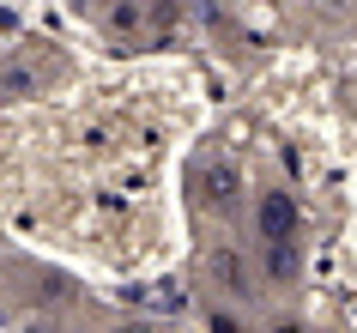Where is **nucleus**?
<instances>
[{
	"label": "nucleus",
	"instance_id": "nucleus-1",
	"mask_svg": "<svg viewBox=\"0 0 357 333\" xmlns=\"http://www.w3.org/2000/svg\"><path fill=\"white\" fill-rule=\"evenodd\" d=\"M248 188H255V176L243 170V158H236L225 140H206V146L188 158V170H182V194H188L194 219L206 224L212 237H243Z\"/></svg>",
	"mask_w": 357,
	"mask_h": 333
},
{
	"label": "nucleus",
	"instance_id": "nucleus-2",
	"mask_svg": "<svg viewBox=\"0 0 357 333\" xmlns=\"http://www.w3.org/2000/svg\"><path fill=\"white\" fill-rule=\"evenodd\" d=\"M79 19L97 31L109 55H158L188 37L194 13L182 0H103V6H79Z\"/></svg>",
	"mask_w": 357,
	"mask_h": 333
},
{
	"label": "nucleus",
	"instance_id": "nucleus-3",
	"mask_svg": "<svg viewBox=\"0 0 357 333\" xmlns=\"http://www.w3.org/2000/svg\"><path fill=\"white\" fill-rule=\"evenodd\" d=\"M194 297H218V303H236V309L273 321V297H266L243 237H206L194 249Z\"/></svg>",
	"mask_w": 357,
	"mask_h": 333
},
{
	"label": "nucleus",
	"instance_id": "nucleus-4",
	"mask_svg": "<svg viewBox=\"0 0 357 333\" xmlns=\"http://www.w3.org/2000/svg\"><path fill=\"white\" fill-rule=\"evenodd\" d=\"M309 230V212H303L297 188L279 182V176H261L248 188V212H243V242L248 249H266V242H303Z\"/></svg>",
	"mask_w": 357,
	"mask_h": 333
},
{
	"label": "nucleus",
	"instance_id": "nucleus-5",
	"mask_svg": "<svg viewBox=\"0 0 357 333\" xmlns=\"http://www.w3.org/2000/svg\"><path fill=\"white\" fill-rule=\"evenodd\" d=\"M61 79H67V55H55V43H13L6 49V73H0V103L43 97Z\"/></svg>",
	"mask_w": 357,
	"mask_h": 333
},
{
	"label": "nucleus",
	"instance_id": "nucleus-6",
	"mask_svg": "<svg viewBox=\"0 0 357 333\" xmlns=\"http://www.w3.org/2000/svg\"><path fill=\"white\" fill-rule=\"evenodd\" d=\"M248 255H255V273H261L273 315H279V297H297L303 279H309V242H266V249H248Z\"/></svg>",
	"mask_w": 357,
	"mask_h": 333
},
{
	"label": "nucleus",
	"instance_id": "nucleus-7",
	"mask_svg": "<svg viewBox=\"0 0 357 333\" xmlns=\"http://www.w3.org/2000/svg\"><path fill=\"white\" fill-rule=\"evenodd\" d=\"M194 333H266V315H248L218 297H194Z\"/></svg>",
	"mask_w": 357,
	"mask_h": 333
},
{
	"label": "nucleus",
	"instance_id": "nucleus-8",
	"mask_svg": "<svg viewBox=\"0 0 357 333\" xmlns=\"http://www.w3.org/2000/svg\"><path fill=\"white\" fill-rule=\"evenodd\" d=\"M266 333H327V327L303 321V315H273V321H266Z\"/></svg>",
	"mask_w": 357,
	"mask_h": 333
},
{
	"label": "nucleus",
	"instance_id": "nucleus-9",
	"mask_svg": "<svg viewBox=\"0 0 357 333\" xmlns=\"http://www.w3.org/2000/svg\"><path fill=\"white\" fill-rule=\"evenodd\" d=\"M6 333H67V327H61V321H13Z\"/></svg>",
	"mask_w": 357,
	"mask_h": 333
},
{
	"label": "nucleus",
	"instance_id": "nucleus-10",
	"mask_svg": "<svg viewBox=\"0 0 357 333\" xmlns=\"http://www.w3.org/2000/svg\"><path fill=\"white\" fill-rule=\"evenodd\" d=\"M158 333H188V327H176V321H164V327H158Z\"/></svg>",
	"mask_w": 357,
	"mask_h": 333
},
{
	"label": "nucleus",
	"instance_id": "nucleus-11",
	"mask_svg": "<svg viewBox=\"0 0 357 333\" xmlns=\"http://www.w3.org/2000/svg\"><path fill=\"white\" fill-rule=\"evenodd\" d=\"M6 49H13V43H0V73H6Z\"/></svg>",
	"mask_w": 357,
	"mask_h": 333
},
{
	"label": "nucleus",
	"instance_id": "nucleus-12",
	"mask_svg": "<svg viewBox=\"0 0 357 333\" xmlns=\"http://www.w3.org/2000/svg\"><path fill=\"white\" fill-rule=\"evenodd\" d=\"M67 333H73V327H67ZM91 333H103V327H91Z\"/></svg>",
	"mask_w": 357,
	"mask_h": 333
}]
</instances>
